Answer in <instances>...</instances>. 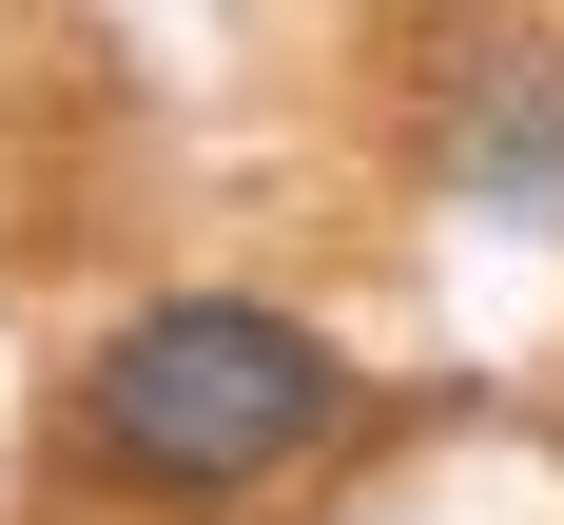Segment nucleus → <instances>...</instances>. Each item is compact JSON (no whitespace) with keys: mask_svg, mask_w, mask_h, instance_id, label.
I'll return each instance as SVG.
<instances>
[{"mask_svg":"<svg viewBox=\"0 0 564 525\" xmlns=\"http://www.w3.org/2000/svg\"><path fill=\"white\" fill-rule=\"evenodd\" d=\"M78 467H98L117 506L156 525H234L312 486V467L370 428V370H350L332 311H292V292H137L98 350H78Z\"/></svg>","mask_w":564,"mask_h":525,"instance_id":"obj_1","label":"nucleus"},{"mask_svg":"<svg viewBox=\"0 0 564 525\" xmlns=\"http://www.w3.org/2000/svg\"><path fill=\"white\" fill-rule=\"evenodd\" d=\"M429 175H448V215L564 233V40H487V58H448V136H429Z\"/></svg>","mask_w":564,"mask_h":525,"instance_id":"obj_2","label":"nucleus"}]
</instances>
